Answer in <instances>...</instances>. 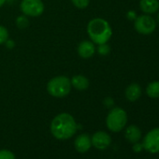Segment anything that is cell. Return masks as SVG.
I'll list each match as a JSON object with an SVG mask.
<instances>
[{"instance_id":"7402d4cb","label":"cell","mask_w":159,"mask_h":159,"mask_svg":"<svg viewBox=\"0 0 159 159\" xmlns=\"http://www.w3.org/2000/svg\"><path fill=\"white\" fill-rule=\"evenodd\" d=\"M105 104H106L107 107H111V105H113V100H112L111 98H106V100H105Z\"/></svg>"},{"instance_id":"3957f363","label":"cell","mask_w":159,"mask_h":159,"mask_svg":"<svg viewBox=\"0 0 159 159\" xmlns=\"http://www.w3.org/2000/svg\"><path fill=\"white\" fill-rule=\"evenodd\" d=\"M71 83L66 76H57L52 78L47 84L48 93L54 98H64L70 93Z\"/></svg>"},{"instance_id":"cb8c5ba5","label":"cell","mask_w":159,"mask_h":159,"mask_svg":"<svg viewBox=\"0 0 159 159\" xmlns=\"http://www.w3.org/2000/svg\"><path fill=\"white\" fill-rule=\"evenodd\" d=\"M157 22H158V23H159V14H158V15H157Z\"/></svg>"},{"instance_id":"9c48e42d","label":"cell","mask_w":159,"mask_h":159,"mask_svg":"<svg viewBox=\"0 0 159 159\" xmlns=\"http://www.w3.org/2000/svg\"><path fill=\"white\" fill-rule=\"evenodd\" d=\"M91 145H92L91 138L87 134L79 135L74 141L75 149L79 152H86L91 148Z\"/></svg>"},{"instance_id":"603a6c76","label":"cell","mask_w":159,"mask_h":159,"mask_svg":"<svg viewBox=\"0 0 159 159\" xmlns=\"http://www.w3.org/2000/svg\"><path fill=\"white\" fill-rule=\"evenodd\" d=\"M6 1H7V0H0V8H1V7L5 4Z\"/></svg>"},{"instance_id":"5bb4252c","label":"cell","mask_w":159,"mask_h":159,"mask_svg":"<svg viewBox=\"0 0 159 159\" xmlns=\"http://www.w3.org/2000/svg\"><path fill=\"white\" fill-rule=\"evenodd\" d=\"M141 131L137 125H129L125 130V138L129 142L136 143L140 139Z\"/></svg>"},{"instance_id":"277c9868","label":"cell","mask_w":159,"mask_h":159,"mask_svg":"<svg viewBox=\"0 0 159 159\" xmlns=\"http://www.w3.org/2000/svg\"><path fill=\"white\" fill-rule=\"evenodd\" d=\"M127 123V114L122 108H113L108 114L106 124L108 128L112 132H119Z\"/></svg>"},{"instance_id":"2e32d148","label":"cell","mask_w":159,"mask_h":159,"mask_svg":"<svg viewBox=\"0 0 159 159\" xmlns=\"http://www.w3.org/2000/svg\"><path fill=\"white\" fill-rule=\"evenodd\" d=\"M71 1L76 8L81 10L87 8L90 3V0H71Z\"/></svg>"},{"instance_id":"8fae6325","label":"cell","mask_w":159,"mask_h":159,"mask_svg":"<svg viewBox=\"0 0 159 159\" xmlns=\"http://www.w3.org/2000/svg\"><path fill=\"white\" fill-rule=\"evenodd\" d=\"M139 8L146 14H153L159 10V1L158 0H140Z\"/></svg>"},{"instance_id":"30bf717a","label":"cell","mask_w":159,"mask_h":159,"mask_svg":"<svg viewBox=\"0 0 159 159\" xmlns=\"http://www.w3.org/2000/svg\"><path fill=\"white\" fill-rule=\"evenodd\" d=\"M96 48L93 42L89 40H84L78 46V53L82 58H90L95 54Z\"/></svg>"},{"instance_id":"d6986e66","label":"cell","mask_w":159,"mask_h":159,"mask_svg":"<svg viewBox=\"0 0 159 159\" xmlns=\"http://www.w3.org/2000/svg\"><path fill=\"white\" fill-rule=\"evenodd\" d=\"M17 25L20 27V28H25L27 25H28V20L25 17V16H20L17 18Z\"/></svg>"},{"instance_id":"4fadbf2b","label":"cell","mask_w":159,"mask_h":159,"mask_svg":"<svg viewBox=\"0 0 159 159\" xmlns=\"http://www.w3.org/2000/svg\"><path fill=\"white\" fill-rule=\"evenodd\" d=\"M141 96V88L138 84H131L125 89V98L127 100L134 102Z\"/></svg>"},{"instance_id":"44dd1931","label":"cell","mask_w":159,"mask_h":159,"mask_svg":"<svg viewBox=\"0 0 159 159\" xmlns=\"http://www.w3.org/2000/svg\"><path fill=\"white\" fill-rule=\"evenodd\" d=\"M142 149H143V146H142V144H140V143H138V142H136V143H135V145H134V147H133V150H134V152H140Z\"/></svg>"},{"instance_id":"ac0fdd59","label":"cell","mask_w":159,"mask_h":159,"mask_svg":"<svg viewBox=\"0 0 159 159\" xmlns=\"http://www.w3.org/2000/svg\"><path fill=\"white\" fill-rule=\"evenodd\" d=\"M0 159H16L12 152L9 150H0Z\"/></svg>"},{"instance_id":"52a82bcc","label":"cell","mask_w":159,"mask_h":159,"mask_svg":"<svg viewBox=\"0 0 159 159\" xmlns=\"http://www.w3.org/2000/svg\"><path fill=\"white\" fill-rule=\"evenodd\" d=\"M143 149L152 153L159 152V127L149 131L143 139Z\"/></svg>"},{"instance_id":"8992f818","label":"cell","mask_w":159,"mask_h":159,"mask_svg":"<svg viewBox=\"0 0 159 159\" xmlns=\"http://www.w3.org/2000/svg\"><path fill=\"white\" fill-rule=\"evenodd\" d=\"M20 9L25 15L39 17L44 11V4L41 0H23Z\"/></svg>"},{"instance_id":"ffe728a7","label":"cell","mask_w":159,"mask_h":159,"mask_svg":"<svg viewBox=\"0 0 159 159\" xmlns=\"http://www.w3.org/2000/svg\"><path fill=\"white\" fill-rule=\"evenodd\" d=\"M98 53L99 54H101V55H107L110 52L111 49H110V47L106 43H104V44H100L98 46Z\"/></svg>"},{"instance_id":"e0dca14e","label":"cell","mask_w":159,"mask_h":159,"mask_svg":"<svg viewBox=\"0 0 159 159\" xmlns=\"http://www.w3.org/2000/svg\"><path fill=\"white\" fill-rule=\"evenodd\" d=\"M8 39H9L8 30L4 26L0 25V44H3V43L7 42Z\"/></svg>"},{"instance_id":"7c38bea8","label":"cell","mask_w":159,"mask_h":159,"mask_svg":"<svg viewBox=\"0 0 159 159\" xmlns=\"http://www.w3.org/2000/svg\"><path fill=\"white\" fill-rule=\"evenodd\" d=\"M71 86H73L75 89L79 91L86 90L89 87V81L88 79L83 75H75L70 80Z\"/></svg>"},{"instance_id":"7a4b0ae2","label":"cell","mask_w":159,"mask_h":159,"mask_svg":"<svg viewBox=\"0 0 159 159\" xmlns=\"http://www.w3.org/2000/svg\"><path fill=\"white\" fill-rule=\"evenodd\" d=\"M87 33L93 43L98 45L107 43L112 35L110 24L101 18H96L89 22L87 25Z\"/></svg>"},{"instance_id":"ba28073f","label":"cell","mask_w":159,"mask_h":159,"mask_svg":"<svg viewBox=\"0 0 159 159\" xmlns=\"http://www.w3.org/2000/svg\"><path fill=\"white\" fill-rule=\"evenodd\" d=\"M91 141L92 145L96 149L106 150L111 143V138L108 133L104 131H98L93 135Z\"/></svg>"},{"instance_id":"5b68a950","label":"cell","mask_w":159,"mask_h":159,"mask_svg":"<svg viewBox=\"0 0 159 159\" xmlns=\"http://www.w3.org/2000/svg\"><path fill=\"white\" fill-rule=\"evenodd\" d=\"M134 26L138 33L142 35H150L154 31L156 22L149 14H143L136 18Z\"/></svg>"},{"instance_id":"9a60e30c","label":"cell","mask_w":159,"mask_h":159,"mask_svg":"<svg viewBox=\"0 0 159 159\" xmlns=\"http://www.w3.org/2000/svg\"><path fill=\"white\" fill-rule=\"evenodd\" d=\"M146 94L151 98H159V82H152L146 87Z\"/></svg>"},{"instance_id":"6da1fadb","label":"cell","mask_w":159,"mask_h":159,"mask_svg":"<svg viewBox=\"0 0 159 159\" xmlns=\"http://www.w3.org/2000/svg\"><path fill=\"white\" fill-rule=\"evenodd\" d=\"M78 128L76 121L68 113L56 115L51 123V132L54 138L66 140L74 136Z\"/></svg>"}]
</instances>
